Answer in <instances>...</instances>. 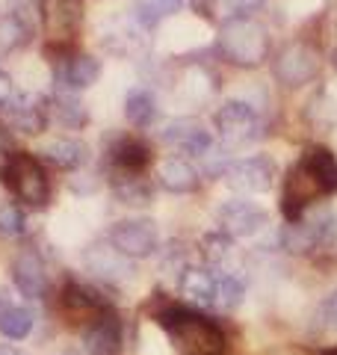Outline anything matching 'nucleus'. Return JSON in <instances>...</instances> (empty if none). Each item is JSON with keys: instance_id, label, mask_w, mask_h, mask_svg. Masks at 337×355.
<instances>
[{"instance_id": "nucleus-1", "label": "nucleus", "mask_w": 337, "mask_h": 355, "mask_svg": "<svg viewBox=\"0 0 337 355\" xmlns=\"http://www.w3.org/2000/svg\"><path fill=\"white\" fill-rule=\"evenodd\" d=\"M219 51L231 65L254 69L269 57V33L261 21L249 15L228 18L219 27Z\"/></svg>"}, {"instance_id": "nucleus-2", "label": "nucleus", "mask_w": 337, "mask_h": 355, "mask_svg": "<svg viewBox=\"0 0 337 355\" xmlns=\"http://www.w3.org/2000/svg\"><path fill=\"white\" fill-rule=\"evenodd\" d=\"M160 323L178 338V343H181V349L187 355H222L225 352V335L213 320L189 314V311H181V308H168L160 314Z\"/></svg>"}, {"instance_id": "nucleus-3", "label": "nucleus", "mask_w": 337, "mask_h": 355, "mask_svg": "<svg viewBox=\"0 0 337 355\" xmlns=\"http://www.w3.org/2000/svg\"><path fill=\"white\" fill-rule=\"evenodd\" d=\"M0 181L12 190L21 202H27L33 207H44L51 198V184L44 175L42 163L27 151H12L6 157V163L0 166Z\"/></svg>"}, {"instance_id": "nucleus-4", "label": "nucleus", "mask_w": 337, "mask_h": 355, "mask_svg": "<svg viewBox=\"0 0 337 355\" xmlns=\"http://www.w3.org/2000/svg\"><path fill=\"white\" fill-rule=\"evenodd\" d=\"M48 104L36 92H21L12 95L9 101L0 107V125L12 133H24V137H39L48 128Z\"/></svg>"}, {"instance_id": "nucleus-5", "label": "nucleus", "mask_w": 337, "mask_h": 355, "mask_svg": "<svg viewBox=\"0 0 337 355\" xmlns=\"http://www.w3.org/2000/svg\"><path fill=\"white\" fill-rule=\"evenodd\" d=\"M320 53L317 48H311L308 42H290L284 44L275 60H273V74L278 77V83L284 86H305L308 80H313L320 71Z\"/></svg>"}, {"instance_id": "nucleus-6", "label": "nucleus", "mask_w": 337, "mask_h": 355, "mask_svg": "<svg viewBox=\"0 0 337 355\" xmlns=\"http://www.w3.org/2000/svg\"><path fill=\"white\" fill-rule=\"evenodd\" d=\"M216 128H219V137L228 142V146H245L261 137V116L257 110L245 101H228L219 107L216 113Z\"/></svg>"}, {"instance_id": "nucleus-7", "label": "nucleus", "mask_w": 337, "mask_h": 355, "mask_svg": "<svg viewBox=\"0 0 337 355\" xmlns=\"http://www.w3.org/2000/svg\"><path fill=\"white\" fill-rule=\"evenodd\" d=\"M273 181H275V163L263 157V154L237 160L225 169V184L234 193H243V196H257V193L273 190Z\"/></svg>"}, {"instance_id": "nucleus-8", "label": "nucleus", "mask_w": 337, "mask_h": 355, "mask_svg": "<svg viewBox=\"0 0 337 355\" xmlns=\"http://www.w3.org/2000/svg\"><path fill=\"white\" fill-rule=\"evenodd\" d=\"M110 243L128 258H148L160 246V234L151 219H121L112 225Z\"/></svg>"}, {"instance_id": "nucleus-9", "label": "nucleus", "mask_w": 337, "mask_h": 355, "mask_svg": "<svg viewBox=\"0 0 337 355\" xmlns=\"http://www.w3.org/2000/svg\"><path fill=\"white\" fill-rule=\"evenodd\" d=\"M83 263L89 272H95L98 279H104L110 284H128L133 282V261L128 258L125 252H119L112 243H92L86 252H83Z\"/></svg>"}, {"instance_id": "nucleus-10", "label": "nucleus", "mask_w": 337, "mask_h": 355, "mask_svg": "<svg viewBox=\"0 0 337 355\" xmlns=\"http://www.w3.org/2000/svg\"><path fill=\"white\" fill-rule=\"evenodd\" d=\"M266 219L269 214L261 205L243 202V198H234V202H225L219 207L222 234H231V237H254L266 225Z\"/></svg>"}, {"instance_id": "nucleus-11", "label": "nucleus", "mask_w": 337, "mask_h": 355, "mask_svg": "<svg viewBox=\"0 0 337 355\" xmlns=\"http://www.w3.org/2000/svg\"><path fill=\"white\" fill-rule=\"evenodd\" d=\"M42 24L51 39H71L83 24V0H42Z\"/></svg>"}, {"instance_id": "nucleus-12", "label": "nucleus", "mask_w": 337, "mask_h": 355, "mask_svg": "<svg viewBox=\"0 0 337 355\" xmlns=\"http://www.w3.org/2000/svg\"><path fill=\"white\" fill-rule=\"evenodd\" d=\"M101 77V62L89 53H74V57H65L60 65L53 69V80L60 86V92H80V89H89L92 83H98Z\"/></svg>"}, {"instance_id": "nucleus-13", "label": "nucleus", "mask_w": 337, "mask_h": 355, "mask_svg": "<svg viewBox=\"0 0 337 355\" xmlns=\"http://www.w3.org/2000/svg\"><path fill=\"white\" fill-rule=\"evenodd\" d=\"M163 142L175 151H184V154H196V157H205L210 151V133L207 128L196 119H175L168 121L166 130H163Z\"/></svg>"}, {"instance_id": "nucleus-14", "label": "nucleus", "mask_w": 337, "mask_h": 355, "mask_svg": "<svg viewBox=\"0 0 337 355\" xmlns=\"http://www.w3.org/2000/svg\"><path fill=\"white\" fill-rule=\"evenodd\" d=\"M12 282L30 299H42L48 293V270H44L42 258L33 249H24L12 261Z\"/></svg>"}, {"instance_id": "nucleus-15", "label": "nucleus", "mask_w": 337, "mask_h": 355, "mask_svg": "<svg viewBox=\"0 0 337 355\" xmlns=\"http://www.w3.org/2000/svg\"><path fill=\"white\" fill-rule=\"evenodd\" d=\"M83 347L92 355H119L121 349V329L119 320L101 311L89 320V326L83 329Z\"/></svg>"}, {"instance_id": "nucleus-16", "label": "nucleus", "mask_w": 337, "mask_h": 355, "mask_svg": "<svg viewBox=\"0 0 337 355\" xmlns=\"http://www.w3.org/2000/svg\"><path fill=\"white\" fill-rule=\"evenodd\" d=\"M216 291H219V279L210 270L201 266H187L181 275V293L184 299L196 305H216Z\"/></svg>"}, {"instance_id": "nucleus-17", "label": "nucleus", "mask_w": 337, "mask_h": 355, "mask_svg": "<svg viewBox=\"0 0 337 355\" xmlns=\"http://www.w3.org/2000/svg\"><path fill=\"white\" fill-rule=\"evenodd\" d=\"M157 181H160V187L168 193H193L198 187V172L189 160L168 157L160 163V169H157Z\"/></svg>"}, {"instance_id": "nucleus-18", "label": "nucleus", "mask_w": 337, "mask_h": 355, "mask_svg": "<svg viewBox=\"0 0 337 355\" xmlns=\"http://www.w3.org/2000/svg\"><path fill=\"white\" fill-rule=\"evenodd\" d=\"M42 157L51 160L53 166H60V169H80V166L89 160V148L80 139L60 137V139H53L42 148Z\"/></svg>"}, {"instance_id": "nucleus-19", "label": "nucleus", "mask_w": 337, "mask_h": 355, "mask_svg": "<svg viewBox=\"0 0 337 355\" xmlns=\"http://www.w3.org/2000/svg\"><path fill=\"white\" fill-rule=\"evenodd\" d=\"M110 154H112V166L128 175H139L145 166L151 163V151L139 139H119Z\"/></svg>"}, {"instance_id": "nucleus-20", "label": "nucleus", "mask_w": 337, "mask_h": 355, "mask_svg": "<svg viewBox=\"0 0 337 355\" xmlns=\"http://www.w3.org/2000/svg\"><path fill=\"white\" fill-rule=\"evenodd\" d=\"M33 36V24L24 15V9H12L3 21H0V53H12L24 48Z\"/></svg>"}, {"instance_id": "nucleus-21", "label": "nucleus", "mask_w": 337, "mask_h": 355, "mask_svg": "<svg viewBox=\"0 0 337 355\" xmlns=\"http://www.w3.org/2000/svg\"><path fill=\"white\" fill-rule=\"evenodd\" d=\"M30 329H33V314L30 311L0 299V335L9 338V340H21V338L30 335Z\"/></svg>"}, {"instance_id": "nucleus-22", "label": "nucleus", "mask_w": 337, "mask_h": 355, "mask_svg": "<svg viewBox=\"0 0 337 355\" xmlns=\"http://www.w3.org/2000/svg\"><path fill=\"white\" fill-rule=\"evenodd\" d=\"M125 113L133 128H151L157 119V101L148 89H130L125 98Z\"/></svg>"}, {"instance_id": "nucleus-23", "label": "nucleus", "mask_w": 337, "mask_h": 355, "mask_svg": "<svg viewBox=\"0 0 337 355\" xmlns=\"http://www.w3.org/2000/svg\"><path fill=\"white\" fill-rule=\"evenodd\" d=\"M281 243H284L287 252H296V254H308L320 246V231H317V222H290L281 234Z\"/></svg>"}, {"instance_id": "nucleus-24", "label": "nucleus", "mask_w": 337, "mask_h": 355, "mask_svg": "<svg viewBox=\"0 0 337 355\" xmlns=\"http://www.w3.org/2000/svg\"><path fill=\"white\" fill-rule=\"evenodd\" d=\"M112 190L121 205H148L151 202V187L142 181L139 175H128V172H116V181H112Z\"/></svg>"}, {"instance_id": "nucleus-25", "label": "nucleus", "mask_w": 337, "mask_h": 355, "mask_svg": "<svg viewBox=\"0 0 337 355\" xmlns=\"http://www.w3.org/2000/svg\"><path fill=\"white\" fill-rule=\"evenodd\" d=\"M305 160L311 163V169L317 172L320 184H322V193L325 196L337 193V160H334V154L329 148H311L305 154Z\"/></svg>"}, {"instance_id": "nucleus-26", "label": "nucleus", "mask_w": 337, "mask_h": 355, "mask_svg": "<svg viewBox=\"0 0 337 355\" xmlns=\"http://www.w3.org/2000/svg\"><path fill=\"white\" fill-rule=\"evenodd\" d=\"M48 116L56 119L62 128H80L86 125V110L77 104V98L69 92H60L48 107Z\"/></svg>"}, {"instance_id": "nucleus-27", "label": "nucleus", "mask_w": 337, "mask_h": 355, "mask_svg": "<svg viewBox=\"0 0 337 355\" xmlns=\"http://www.w3.org/2000/svg\"><path fill=\"white\" fill-rule=\"evenodd\" d=\"M243 279H237L234 272H225L219 279V291H216V305L219 308H237L243 302Z\"/></svg>"}, {"instance_id": "nucleus-28", "label": "nucleus", "mask_w": 337, "mask_h": 355, "mask_svg": "<svg viewBox=\"0 0 337 355\" xmlns=\"http://www.w3.org/2000/svg\"><path fill=\"white\" fill-rule=\"evenodd\" d=\"M27 228V216L18 205H0V234L3 237H18Z\"/></svg>"}, {"instance_id": "nucleus-29", "label": "nucleus", "mask_w": 337, "mask_h": 355, "mask_svg": "<svg viewBox=\"0 0 337 355\" xmlns=\"http://www.w3.org/2000/svg\"><path fill=\"white\" fill-rule=\"evenodd\" d=\"M231 240H228V234H210V237H205V254L207 258L216 263V266H222L225 261L231 258Z\"/></svg>"}, {"instance_id": "nucleus-30", "label": "nucleus", "mask_w": 337, "mask_h": 355, "mask_svg": "<svg viewBox=\"0 0 337 355\" xmlns=\"http://www.w3.org/2000/svg\"><path fill=\"white\" fill-rule=\"evenodd\" d=\"M219 3H222L225 12H231V18H240L245 12H254L263 0H219Z\"/></svg>"}, {"instance_id": "nucleus-31", "label": "nucleus", "mask_w": 337, "mask_h": 355, "mask_svg": "<svg viewBox=\"0 0 337 355\" xmlns=\"http://www.w3.org/2000/svg\"><path fill=\"white\" fill-rule=\"evenodd\" d=\"M320 317H322V323L337 326V291H334V293H331V296L320 305Z\"/></svg>"}, {"instance_id": "nucleus-32", "label": "nucleus", "mask_w": 337, "mask_h": 355, "mask_svg": "<svg viewBox=\"0 0 337 355\" xmlns=\"http://www.w3.org/2000/svg\"><path fill=\"white\" fill-rule=\"evenodd\" d=\"M145 3H148L157 15H172L184 6V0H145Z\"/></svg>"}, {"instance_id": "nucleus-33", "label": "nucleus", "mask_w": 337, "mask_h": 355, "mask_svg": "<svg viewBox=\"0 0 337 355\" xmlns=\"http://www.w3.org/2000/svg\"><path fill=\"white\" fill-rule=\"evenodd\" d=\"M9 98H12V77L0 69V107H3Z\"/></svg>"}, {"instance_id": "nucleus-34", "label": "nucleus", "mask_w": 337, "mask_h": 355, "mask_svg": "<svg viewBox=\"0 0 337 355\" xmlns=\"http://www.w3.org/2000/svg\"><path fill=\"white\" fill-rule=\"evenodd\" d=\"M0 355H27L24 349H15V347H0Z\"/></svg>"}, {"instance_id": "nucleus-35", "label": "nucleus", "mask_w": 337, "mask_h": 355, "mask_svg": "<svg viewBox=\"0 0 337 355\" xmlns=\"http://www.w3.org/2000/svg\"><path fill=\"white\" fill-rule=\"evenodd\" d=\"M6 148V137H3V130H0V151Z\"/></svg>"}, {"instance_id": "nucleus-36", "label": "nucleus", "mask_w": 337, "mask_h": 355, "mask_svg": "<svg viewBox=\"0 0 337 355\" xmlns=\"http://www.w3.org/2000/svg\"><path fill=\"white\" fill-rule=\"evenodd\" d=\"M331 62H334V69H337V51L331 53Z\"/></svg>"}]
</instances>
